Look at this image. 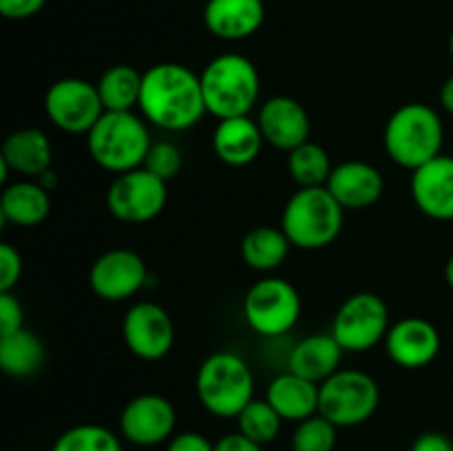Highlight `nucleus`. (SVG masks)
I'll return each mask as SVG.
<instances>
[{"label":"nucleus","instance_id":"nucleus-1","mask_svg":"<svg viewBox=\"0 0 453 451\" xmlns=\"http://www.w3.org/2000/svg\"><path fill=\"white\" fill-rule=\"evenodd\" d=\"M142 118L164 131L193 128L206 111L202 78L180 62H159L144 71L140 96Z\"/></svg>","mask_w":453,"mask_h":451},{"label":"nucleus","instance_id":"nucleus-2","mask_svg":"<svg viewBox=\"0 0 453 451\" xmlns=\"http://www.w3.org/2000/svg\"><path fill=\"white\" fill-rule=\"evenodd\" d=\"M383 144L392 162L407 171H416L442 155L445 124L436 109L423 102H410L394 111L388 119Z\"/></svg>","mask_w":453,"mask_h":451},{"label":"nucleus","instance_id":"nucleus-3","mask_svg":"<svg viewBox=\"0 0 453 451\" xmlns=\"http://www.w3.org/2000/svg\"><path fill=\"white\" fill-rule=\"evenodd\" d=\"M199 78L206 111L217 119L250 115L259 100V71L255 62L242 53H221L212 57Z\"/></svg>","mask_w":453,"mask_h":451},{"label":"nucleus","instance_id":"nucleus-4","mask_svg":"<svg viewBox=\"0 0 453 451\" xmlns=\"http://www.w3.org/2000/svg\"><path fill=\"white\" fill-rule=\"evenodd\" d=\"M150 144L153 140L146 119L133 111H104L96 126L87 133L93 162L118 175L144 166Z\"/></svg>","mask_w":453,"mask_h":451},{"label":"nucleus","instance_id":"nucleus-5","mask_svg":"<svg viewBox=\"0 0 453 451\" xmlns=\"http://www.w3.org/2000/svg\"><path fill=\"white\" fill-rule=\"evenodd\" d=\"M195 392L208 414L237 418L243 407L255 401V376L239 354L221 349L206 356L195 378Z\"/></svg>","mask_w":453,"mask_h":451},{"label":"nucleus","instance_id":"nucleus-6","mask_svg":"<svg viewBox=\"0 0 453 451\" xmlns=\"http://www.w3.org/2000/svg\"><path fill=\"white\" fill-rule=\"evenodd\" d=\"M345 208L332 197L326 186L299 188L281 215V230L301 250H321L336 241L343 228Z\"/></svg>","mask_w":453,"mask_h":451},{"label":"nucleus","instance_id":"nucleus-7","mask_svg":"<svg viewBox=\"0 0 453 451\" xmlns=\"http://www.w3.org/2000/svg\"><path fill=\"white\" fill-rule=\"evenodd\" d=\"M379 405V383L361 370H339L319 385V414L339 429L367 423Z\"/></svg>","mask_w":453,"mask_h":451},{"label":"nucleus","instance_id":"nucleus-8","mask_svg":"<svg viewBox=\"0 0 453 451\" xmlns=\"http://www.w3.org/2000/svg\"><path fill=\"white\" fill-rule=\"evenodd\" d=\"M301 308V296L290 281L268 277L246 292L243 318L248 327L264 339H279L299 323Z\"/></svg>","mask_w":453,"mask_h":451},{"label":"nucleus","instance_id":"nucleus-9","mask_svg":"<svg viewBox=\"0 0 453 451\" xmlns=\"http://www.w3.org/2000/svg\"><path fill=\"white\" fill-rule=\"evenodd\" d=\"M389 308L374 292H357L341 303L332 334L345 352H367L389 332Z\"/></svg>","mask_w":453,"mask_h":451},{"label":"nucleus","instance_id":"nucleus-10","mask_svg":"<svg viewBox=\"0 0 453 451\" xmlns=\"http://www.w3.org/2000/svg\"><path fill=\"white\" fill-rule=\"evenodd\" d=\"M168 181L159 180L144 166L122 172L106 190V208L124 224H146L164 210Z\"/></svg>","mask_w":453,"mask_h":451},{"label":"nucleus","instance_id":"nucleus-11","mask_svg":"<svg viewBox=\"0 0 453 451\" xmlns=\"http://www.w3.org/2000/svg\"><path fill=\"white\" fill-rule=\"evenodd\" d=\"M44 113L60 131L87 135L104 115V104L96 84L82 78H62L44 93Z\"/></svg>","mask_w":453,"mask_h":451},{"label":"nucleus","instance_id":"nucleus-12","mask_svg":"<svg viewBox=\"0 0 453 451\" xmlns=\"http://www.w3.org/2000/svg\"><path fill=\"white\" fill-rule=\"evenodd\" d=\"M149 268L135 250L115 248L93 261L88 270V286L102 301H127L144 290L149 283Z\"/></svg>","mask_w":453,"mask_h":451},{"label":"nucleus","instance_id":"nucleus-13","mask_svg":"<svg viewBox=\"0 0 453 451\" xmlns=\"http://www.w3.org/2000/svg\"><path fill=\"white\" fill-rule=\"evenodd\" d=\"M122 336L131 354L142 361H159L175 343V327L166 310L153 301H140L124 314Z\"/></svg>","mask_w":453,"mask_h":451},{"label":"nucleus","instance_id":"nucleus-14","mask_svg":"<svg viewBox=\"0 0 453 451\" xmlns=\"http://www.w3.org/2000/svg\"><path fill=\"white\" fill-rule=\"evenodd\" d=\"M177 411L166 396L140 394L119 414V433L137 447H155L175 436Z\"/></svg>","mask_w":453,"mask_h":451},{"label":"nucleus","instance_id":"nucleus-15","mask_svg":"<svg viewBox=\"0 0 453 451\" xmlns=\"http://www.w3.org/2000/svg\"><path fill=\"white\" fill-rule=\"evenodd\" d=\"M385 352L398 367L420 370L441 352V332L423 317L401 318L385 336Z\"/></svg>","mask_w":453,"mask_h":451},{"label":"nucleus","instance_id":"nucleus-16","mask_svg":"<svg viewBox=\"0 0 453 451\" xmlns=\"http://www.w3.org/2000/svg\"><path fill=\"white\" fill-rule=\"evenodd\" d=\"M411 199L425 217L453 221V157L438 155L411 171Z\"/></svg>","mask_w":453,"mask_h":451},{"label":"nucleus","instance_id":"nucleus-17","mask_svg":"<svg viewBox=\"0 0 453 451\" xmlns=\"http://www.w3.org/2000/svg\"><path fill=\"white\" fill-rule=\"evenodd\" d=\"M259 122L264 140L279 150H295L310 141V115L299 100L290 96H274L261 104Z\"/></svg>","mask_w":453,"mask_h":451},{"label":"nucleus","instance_id":"nucleus-18","mask_svg":"<svg viewBox=\"0 0 453 451\" xmlns=\"http://www.w3.org/2000/svg\"><path fill=\"white\" fill-rule=\"evenodd\" d=\"M326 188L345 210H365L383 197L385 180L372 164L349 159L332 168Z\"/></svg>","mask_w":453,"mask_h":451},{"label":"nucleus","instance_id":"nucleus-19","mask_svg":"<svg viewBox=\"0 0 453 451\" xmlns=\"http://www.w3.org/2000/svg\"><path fill=\"white\" fill-rule=\"evenodd\" d=\"M264 22V0H208L203 7V25L221 40L250 38Z\"/></svg>","mask_w":453,"mask_h":451},{"label":"nucleus","instance_id":"nucleus-20","mask_svg":"<svg viewBox=\"0 0 453 451\" xmlns=\"http://www.w3.org/2000/svg\"><path fill=\"white\" fill-rule=\"evenodd\" d=\"M264 141L259 122L250 115L219 119L212 133L215 155L228 166H248L255 162L264 149Z\"/></svg>","mask_w":453,"mask_h":451},{"label":"nucleus","instance_id":"nucleus-21","mask_svg":"<svg viewBox=\"0 0 453 451\" xmlns=\"http://www.w3.org/2000/svg\"><path fill=\"white\" fill-rule=\"evenodd\" d=\"M51 140L40 128H18L4 140L0 150V164L27 180H38L51 168Z\"/></svg>","mask_w":453,"mask_h":451},{"label":"nucleus","instance_id":"nucleus-22","mask_svg":"<svg viewBox=\"0 0 453 451\" xmlns=\"http://www.w3.org/2000/svg\"><path fill=\"white\" fill-rule=\"evenodd\" d=\"M343 352L345 349L341 348L332 332L330 334H310L292 348L290 356H288V370L321 385L323 380L341 370L339 365Z\"/></svg>","mask_w":453,"mask_h":451},{"label":"nucleus","instance_id":"nucleus-23","mask_svg":"<svg viewBox=\"0 0 453 451\" xmlns=\"http://www.w3.org/2000/svg\"><path fill=\"white\" fill-rule=\"evenodd\" d=\"M265 401L277 409L283 420L301 423L319 414V385L288 370L270 380Z\"/></svg>","mask_w":453,"mask_h":451},{"label":"nucleus","instance_id":"nucleus-24","mask_svg":"<svg viewBox=\"0 0 453 451\" xmlns=\"http://www.w3.org/2000/svg\"><path fill=\"white\" fill-rule=\"evenodd\" d=\"M51 195L38 184V180H20L4 186L0 195V217L3 221L20 228H34L49 217Z\"/></svg>","mask_w":453,"mask_h":451},{"label":"nucleus","instance_id":"nucleus-25","mask_svg":"<svg viewBox=\"0 0 453 451\" xmlns=\"http://www.w3.org/2000/svg\"><path fill=\"white\" fill-rule=\"evenodd\" d=\"M292 243L281 228L274 226H257L248 230L242 239V259L248 268L257 272L277 270L288 259Z\"/></svg>","mask_w":453,"mask_h":451},{"label":"nucleus","instance_id":"nucleus-26","mask_svg":"<svg viewBox=\"0 0 453 451\" xmlns=\"http://www.w3.org/2000/svg\"><path fill=\"white\" fill-rule=\"evenodd\" d=\"M44 363V345L31 330L13 332L0 336V367L7 376L27 378L34 376Z\"/></svg>","mask_w":453,"mask_h":451},{"label":"nucleus","instance_id":"nucleus-27","mask_svg":"<svg viewBox=\"0 0 453 451\" xmlns=\"http://www.w3.org/2000/svg\"><path fill=\"white\" fill-rule=\"evenodd\" d=\"M142 78L144 73L131 65H115L97 80V93L104 111H133L140 106Z\"/></svg>","mask_w":453,"mask_h":451},{"label":"nucleus","instance_id":"nucleus-28","mask_svg":"<svg viewBox=\"0 0 453 451\" xmlns=\"http://www.w3.org/2000/svg\"><path fill=\"white\" fill-rule=\"evenodd\" d=\"M332 168L334 166H332L327 150L314 141H305L288 153V172L299 188L326 186Z\"/></svg>","mask_w":453,"mask_h":451},{"label":"nucleus","instance_id":"nucleus-29","mask_svg":"<svg viewBox=\"0 0 453 451\" xmlns=\"http://www.w3.org/2000/svg\"><path fill=\"white\" fill-rule=\"evenodd\" d=\"M283 418L277 414L273 405L265 398H255L243 407L242 414L237 416L239 433H243L250 440L259 445H270L281 432Z\"/></svg>","mask_w":453,"mask_h":451},{"label":"nucleus","instance_id":"nucleus-30","mask_svg":"<svg viewBox=\"0 0 453 451\" xmlns=\"http://www.w3.org/2000/svg\"><path fill=\"white\" fill-rule=\"evenodd\" d=\"M51 451H122V440L102 424H75L60 433Z\"/></svg>","mask_w":453,"mask_h":451},{"label":"nucleus","instance_id":"nucleus-31","mask_svg":"<svg viewBox=\"0 0 453 451\" xmlns=\"http://www.w3.org/2000/svg\"><path fill=\"white\" fill-rule=\"evenodd\" d=\"M336 432L339 427L332 424L326 416L314 414L296 423L290 447L292 451H334Z\"/></svg>","mask_w":453,"mask_h":451},{"label":"nucleus","instance_id":"nucleus-32","mask_svg":"<svg viewBox=\"0 0 453 451\" xmlns=\"http://www.w3.org/2000/svg\"><path fill=\"white\" fill-rule=\"evenodd\" d=\"M181 150L180 146L173 144V141H153L149 149V155L144 159V168L150 171L153 175H157L159 180L171 181L173 177H177V172L181 171Z\"/></svg>","mask_w":453,"mask_h":451},{"label":"nucleus","instance_id":"nucleus-33","mask_svg":"<svg viewBox=\"0 0 453 451\" xmlns=\"http://www.w3.org/2000/svg\"><path fill=\"white\" fill-rule=\"evenodd\" d=\"M22 277V256L12 243H0V292H12Z\"/></svg>","mask_w":453,"mask_h":451},{"label":"nucleus","instance_id":"nucleus-34","mask_svg":"<svg viewBox=\"0 0 453 451\" xmlns=\"http://www.w3.org/2000/svg\"><path fill=\"white\" fill-rule=\"evenodd\" d=\"M22 314L20 301L13 296V292H0V336L13 334V332L22 330Z\"/></svg>","mask_w":453,"mask_h":451},{"label":"nucleus","instance_id":"nucleus-35","mask_svg":"<svg viewBox=\"0 0 453 451\" xmlns=\"http://www.w3.org/2000/svg\"><path fill=\"white\" fill-rule=\"evenodd\" d=\"M47 0H0V13L9 20H27L42 11Z\"/></svg>","mask_w":453,"mask_h":451},{"label":"nucleus","instance_id":"nucleus-36","mask_svg":"<svg viewBox=\"0 0 453 451\" xmlns=\"http://www.w3.org/2000/svg\"><path fill=\"white\" fill-rule=\"evenodd\" d=\"M166 451H215V442L208 440L203 433L181 432L168 440Z\"/></svg>","mask_w":453,"mask_h":451},{"label":"nucleus","instance_id":"nucleus-37","mask_svg":"<svg viewBox=\"0 0 453 451\" xmlns=\"http://www.w3.org/2000/svg\"><path fill=\"white\" fill-rule=\"evenodd\" d=\"M215 451H264V445L250 440L243 433H226L215 442Z\"/></svg>","mask_w":453,"mask_h":451},{"label":"nucleus","instance_id":"nucleus-38","mask_svg":"<svg viewBox=\"0 0 453 451\" xmlns=\"http://www.w3.org/2000/svg\"><path fill=\"white\" fill-rule=\"evenodd\" d=\"M410 451H453V442L445 433L427 432L416 438Z\"/></svg>","mask_w":453,"mask_h":451},{"label":"nucleus","instance_id":"nucleus-39","mask_svg":"<svg viewBox=\"0 0 453 451\" xmlns=\"http://www.w3.org/2000/svg\"><path fill=\"white\" fill-rule=\"evenodd\" d=\"M441 104L447 113L453 115V75L445 80V84L441 87Z\"/></svg>","mask_w":453,"mask_h":451},{"label":"nucleus","instance_id":"nucleus-40","mask_svg":"<svg viewBox=\"0 0 453 451\" xmlns=\"http://www.w3.org/2000/svg\"><path fill=\"white\" fill-rule=\"evenodd\" d=\"M38 184L42 186V188H47L49 193H51V190L56 188V186H58V177H56V172H53L51 168H49L47 172H42V175L38 177Z\"/></svg>","mask_w":453,"mask_h":451},{"label":"nucleus","instance_id":"nucleus-41","mask_svg":"<svg viewBox=\"0 0 453 451\" xmlns=\"http://www.w3.org/2000/svg\"><path fill=\"white\" fill-rule=\"evenodd\" d=\"M445 279L449 283V287H453V256H449V261L445 265Z\"/></svg>","mask_w":453,"mask_h":451},{"label":"nucleus","instance_id":"nucleus-42","mask_svg":"<svg viewBox=\"0 0 453 451\" xmlns=\"http://www.w3.org/2000/svg\"><path fill=\"white\" fill-rule=\"evenodd\" d=\"M449 56H451V60H453V31H451V35H449Z\"/></svg>","mask_w":453,"mask_h":451}]
</instances>
